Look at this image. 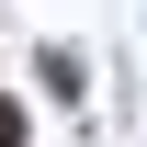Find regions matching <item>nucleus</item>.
<instances>
[{
  "label": "nucleus",
  "mask_w": 147,
  "mask_h": 147,
  "mask_svg": "<svg viewBox=\"0 0 147 147\" xmlns=\"http://www.w3.org/2000/svg\"><path fill=\"white\" fill-rule=\"evenodd\" d=\"M0 147H23V113H11V102H0Z\"/></svg>",
  "instance_id": "obj_1"
}]
</instances>
